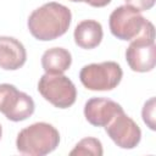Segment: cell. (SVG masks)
I'll return each mask as SVG.
<instances>
[{"label":"cell","mask_w":156,"mask_h":156,"mask_svg":"<svg viewBox=\"0 0 156 156\" xmlns=\"http://www.w3.org/2000/svg\"><path fill=\"white\" fill-rule=\"evenodd\" d=\"M72 13L62 4L51 1L35 9L28 17L30 34L41 41L54 40L63 35L71 24Z\"/></svg>","instance_id":"cell-1"},{"label":"cell","mask_w":156,"mask_h":156,"mask_svg":"<svg viewBox=\"0 0 156 156\" xmlns=\"http://www.w3.org/2000/svg\"><path fill=\"white\" fill-rule=\"evenodd\" d=\"M58 130L46 122H37L23 128L16 139L17 150L30 156L48 155L58 146Z\"/></svg>","instance_id":"cell-2"},{"label":"cell","mask_w":156,"mask_h":156,"mask_svg":"<svg viewBox=\"0 0 156 156\" xmlns=\"http://www.w3.org/2000/svg\"><path fill=\"white\" fill-rule=\"evenodd\" d=\"M126 60L134 72H150L156 63L155 28L151 22L147 23L140 35L130 40L126 50Z\"/></svg>","instance_id":"cell-3"},{"label":"cell","mask_w":156,"mask_h":156,"mask_svg":"<svg viewBox=\"0 0 156 156\" xmlns=\"http://www.w3.org/2000/svg\"><path fill=\"white\" fill-rule=\"evenodd\" d=\"M123 72L121 66L115 61H105L100 63L85 65L79 73L82 84L93 91H107L115 89L121 79Z\"/></svg>","instance_id":"cell-4"},{"label":"cell","mask_w":156,"mask_h":156,"mask_svg":"<svg viewBox=\"0 0 156 156\" xmlns=\"http://www.w3.org/2000/svg\"><path fill=\"white\" fill-rule=\"evenodd\" d=\"M38 91L46 101L58 108H68L77 98L73 82L63 74H43L38 83Z\"/></svg>","instance_id":"cell-5"},{"label":"cell","mask_w":156,"mask_h":156,"mask_svg":"<svg viewBox=\"0 0 156 156\" xmlns=\"http://www.w3.org/2000/svg\"><path fill=\"white\" fill-rule=\"evenodd\" d=\"M149 22L143 17L140 11L128 5L115 9L108 18L111 33L121 40H133L143 33Z\"/></svg>","instance_id":"cell-6"},{"label":"cell","mask_w":156,"mask_h":156,"mask_svg":"<svg viewBox=\"0 0 156 156\" xmlns=\"http://www.w3.org/2000/svg\"><path fill=\"white\" fill-rule=\"evenodd\" d=\"M34 108V101L28 94L20 91L12 84H0V112L7 119L12 122L24 121L33 115Z\"/></svg>","instance_id":"cell-7"},{"label":"cell","mask_w":156,"mask_h":156,"mask_svg":"<svg viewBox=\"0 0 156 156\" xmlns=\"http://www.w3.org/2000/svg\"><path fill=\"white\" fill-rule=\"evenodd\" d=\"M105 130L112 141L122 149H134L141 139L139 126L123 110L105 126Z\"/></svg>","instance_id":"cell-8"},{"label":"cell","mask_w":156,"mask_h":156,"mask_svg":"<svg viewBox=\"0 0 156 156\" xmlns=\"http://www.w3.org/2000/svg\"><path fill=\"white\" fill-rule=\"evenodd\" d=\"M123 108L119 104L106 98H91L85 102V119L95 127H105Z\"/></svg>","instance_id":"cell-9"},{"label":"cell","mask_w":156,"mask_h":156,"mask_svg":"<svg viewBox=\"0 0 156 156\" xmlns=\"http://www.w3.org/2000/svg\"><path fill=\"white\" fill-rule=\"evenodd\" d=\"M27 60V52L23 44L12 37H0V68L16 71L21 68Z\"/></svg>","instance_id":"cell-10"},{"label":"cell","mask_w":156,"mask_h":156,"mask_svg":"<svg viewBox=\"0 0 156 156\" xmlns=\"http://www.w3.org/2000/svg\"><path fill=\"white\" fill-rule=\"evenodd\" d=\"M102 26L95 20H84L74 29V41L82 49H94L102 40Z\"/></svg>","instance_id":"cell-11"},{"label":"cell","mask_w":156,"mask_h":156,"mask_svg":"<svg viewBox=\"0 0 156 156\" xmlns=\"http://www.w3.org/2000/svg\"><path fill=\"white\" fill-rule=\"evenodd\" d=\"M72 63L71 52L63 48L48 49L41 56V66L45 73L62 74L66 72Z\"/></svg>","instance_id":"cell-12"},{"label":"cell","mask_w":156,"mask_h":156,"mask_svg":"<svg viewBox=\"0 0 156 156\" xmlns=\"http://www.w3.org/2000/svg\"><path fill=\"white\" fill-rule=\"evenodd\" d=\"M104 154V150H102V145H101V141L96 138H91V136H88V138H84L82 139L76 146L74 149L69 152L71 156H74V155H93V156H101Z\"/></svg>","instance_id":"cell-13"},{"label":"cell","mask_w":156,"mask_h":156,"mask_svg":"<svg viewBox=\"0 0 156 156\" xmlns=\"http://www.w3.org/2000/svg\"><path fill=\"white\" fill-rule=\"evenodd\" d=\"M155 108H156V100L155 98H150L143 107L141 111V116H143V121L144 123L151 129L155 130L156 129V123H155Z\"/></svg>","instance_id":"cell-14"},{"label":"cell","mask_w":156,"mask_h":156,"mask_svg":"<svg viewBox=\"0 0 156 156\" xmlns=\"http://www.w3.org/2000/svg\"><path fill=\"white\" fill-rule=\"evenodd\" d=\"M126 5L132 6L138 11H146L150 10L155 5V0H124Z\"/></svg>","instance_id":"cell-15"},{"label":"cell","mask_w":156,"mask_h":156,"mask_svg":"<svg viewBox=\"0 0 156 156\" xmlns=\"http://www.w3.org/2000/svg\"><path fill=\"white\" fill-rule=\"evenodd\" d=\"M84 2L89 4L93 7H104L111 2V0H84Z\"/></svg>","instance_id":"cell-16"},{"label":"cell","mask_w":156,"mask_h":156,"mask_svg":"<svg viewBox=\"0 0 156 156\" xmlns=\"http://www.w3.org/2000/svg\"><path fill=\"white\" fill-rule=\"evenodd\" d=\"M69 1H73V2H84V0H69Z\"/></svg>","instance_id":"cell-17"},{"label":"cell","mask_w":156,"mask_h":156,"mask_svg":"<svg viewBox=\"0 0 156 156\" xmlns=\"http://www.w3.org/2000/svg\"><path fill=\"white\" fill-rule=\"evenodd\" d=\"M1 135H2V128H1V124H0V139H1Z\"/></svg>","instance_id":"cell-18"}]
</instances>
